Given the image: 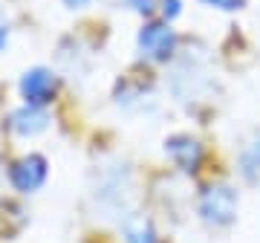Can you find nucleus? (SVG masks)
<instances>
[{
  "label": "nucleus",
  "mask_w": 260,
  "mask_h": 243,
  "mask_svg": "<svg viewBox=\"0 0 260 243\" xmlns=\"http://www.w3.org/2000/svg\"><path fill=\"white\" fill-rule=\"evenodd\" d=\"M52 128V113L38 104H20L6 116V131L18 139H35Z\"/></svg>",
  "instance_id": "6e6552de"
},
{
  "label": "nucleus",
  "mask_w": 260,
  "mask_h": 243,
  "mask_svg": "<svg viewBox=\"0 0 260 243\" xmlns=\"http://www.w3.org/2000/svg\"><path fill=\"white\" fill-rule=\"evenodd\" d=\"M171 64L174 67H171V73H168L165 84H168V93L174 96L177 102H197V99H203V96L214 87L211 70L205 64V58L177 55Z\"/></svg>",
  "instance_id": "7ed1b4c3"
},
{
  "label": "nucleus",
  "mask_w": 260,
  "mask_h": 243,
  "mask_svg": "<svg viewBox=\"0 0 260 243\" xmlns=\"http://www.w3.org/2000/svg\"><path fill=\"white\" fill-rule=\"evenodd\" d=\"M90 200L102 217H124L136 203V174L127 159L110 157L99 162L90 183Z\"/></svg>",
  "instance_id": "f257e3e1"
},
{
  "label": "nucleus",
  "mask_w": 260,
  "mask_h": 243,
  "mask_svg": "<svg viewBox=\"0 0 260 243\" xmlns=\"http://www.w3.org/2000/svg\"><path fill=\"white\" fill-rule=\"evenodd\" d=\"M61 3H64V6H67L70 12H81V9H87V6H90L93 0H61Z\"/></svg>",
  "instance_id": "f3484780"
},
{
  "label": "nucleus",
  "mask_w": 260,
  "mask_h": 243,
  "mask_svg": "<svg viewBox=\"0 0 260 243\" xmlns=\"http://www.w3.org/2000/svg\"><path fill=\"white\" fill-rule=\"evenodd\" d=\"M165 157L171 159V165L182 174H197L200 165H203V157H205V148L203 142L191 136V133H171L162 145Z\"/></svg>",
  "instance_id": "0eeeda50"
},
{
  "label": "nucleus",
  "mask_w": 260,
  "mask_h": 243,
  "mask_svg": "<svg viewBox=\"0 0 260 243\" xmlns=\"http://www.w3.org/2000/svg\"><path fill=\"white\" fill-rule=\"evenodd\" d=\"M237 211H240V191L232 183H214L197 197V217L214 232L232 229L237 223Z\"/></svg>",
  "instance_id": "f03ea898"
},
{
  "label": "nucleus",
  "mask_w": 260,
  "mask_h": 243,
  "mask_svg": "<svg viewBox=\"0 0 260 243\" xmlns=\"http://www.w3.org/2000/svg\"><path fill=\"white\" fill-rule=\"evenodd\" d=\"M203 9H214V12H243L249 6V0H197Z\"/></svg>",
  "instance_id": "ddd939ff"
},
{
  "label": "nucleus",
  "mask_w": 260,
  "mask_h": 243,
  "mask_svg": "<svg viewBox=\"0 0 260 243\" xmlns=\"http://www.w3.org/2000/svg\"><path fill=\"white\" fill-rule=\"evenodd\" d=\"M121 6L133 15H139V18H150L153 12H159V0H124Z\"/></svg>",
  "instance_id": "4468645a"
},
{
  "label": "nucleus",
  "mask_w": 260,
  "mask_h": 243,
  "mask_svg": "<svg viewBox=\"0 0 260 243\" xmlns=\"http://www.w3.org/2000/svg\"><path fill=\"white\" fill-rule=\"evenodd\" d=\"M18 96L23 104H38V107H49L58 96V73L52 67H29L18 78Z\"/></svg>",
  "instance_id": "423d86ee"
},
{
  "label": "nucleus",
  "mask_w": 260,
  "mask_h": 243,
  "mask_svg": "<svg viewBox=\"0 0 260 243\" xmlns=\"http://www.w3.org/2000/svg\"><path fill=\"white\" fill-rule=\"evenodd\" d=\"M113 104L127 116H145V113L159 107L153 90L145 87L142 81H119L116 93H113Z\"/></svg>",
  "instance_id": "1a4fd4ad"
},
{
  "label": "nucleus",
  "mask_w": 260,
  "mask_h": 243,
  "mask_svg": "<svg viewBox=\"0 0 260 243\" xmlns=\"http://www.w3.org/2000/svg\"><path fill=\"white\" fill-rule=\"evenodd\" d=\"M58 64L70 78H87L93 70V52L84 47L78 38H67L58 47Z\"/></svg>",
  "instance_id": "9d476101"
},
{
  "label": "nucleus",
  "mask_w": 260,
  "mask_h": 243,
  "mask_svg": "<svg viewBox=\"0 0 260 243\" xmlns=\"http://www.w3.org/2000/svg\"><path fill=\"white\" fill-rule=\"evenodd\" d=\"M119 229H121L124 243H162V234H159L156 223L145 211H127L119 220Z\"/></svg>",
  "instance_id": "9b49d317"
},
{
  "label": "nucleus",
  "mask_w": 260,
  "mask_h": 243,
  "mask_svg": "<svg viewBox=\"0 0 260 243\" xmlns=\"http://www.w3.org/2000/svg\"><path fill=\"white\" fill-rule=\"evenodd\" d=\"M136 49L150 64H171L179 55V35L165 20H145L136 32Z\"/></svg>",
  "instance_id": "20e7f679"
},
{
  "label": "nucleus",
  "mask_w": 260,
  "mask_h": 243,
  "mask_svg": "<svg viewBox=\"0 0 260 243\" xmlns=\"http://www.w3.org/2000/svg\"><path fill=\"white\" fill-rule=\"evenodd\" d=\"M3 183H6V168L0 165V188H3Z\"/></svg>",
  "instance_id": "a211bd4d"
},
{
  "label": "nucleus",
  "mask_w": 260,
  "mask_h": 243,
  "mask_svg": "<svg viewBox=\"0 0 260 243\" xmlns=\"http://www.w3.org/2000/svg\"><path fill=\"white\" fill-rule=\"evenodd\" d=\"M6 179H9L12 191H18V194H23V197L38 194L49 179V159L44 157V154H38V150L20 154L18 159L9 162Z\"/></svg>",
  "instance_id": "39448f33"
},
{
  "label": "nucleus",
  "mask_w": 260,
  "mask_h": 243,
  "mask_svg": "<svg viewBox=\"0 0 260 243\" xmlns=\"http://www.w3.org/2000/svg\"><path fill=\"white\" fill-rule=\"evenodd\" d=\"M237 174L246 183H257L260 179V131H254L243 142L240 154H237Z\"/></svg>",
  "instance_id": "f8f14e48"
},
{
  "label": "nucleus",
  "mask_w": 260,
  "mask_h": 243,
  "mask_svg": "<svg viewBox=\"0 0 260 243\" xmlns=\"http://www.w3.org/2000/svg\"><path fill=\"white\" fill-rule=\"evenodd\" d=\"M9 41H12V20H9V15H6V12L0 9V55L6 52Z\"/></svg>",
  "instance_id": "dca6fc26"
},
{
  "label": "nucleus",
  "mask_w": 260,
  "mask_h": 243,
  "mask_svg": "<svg viewBox=\"0 0 260 243\" xmlns=\"http://www.w3.org/2000/svg\"><path fill=\"white\" fill-rule=\"evenodd\" d=\"M159 15L165 23H174L182 15V0H159Z\"/></svg>",
  "instance_id": "2eb2a0df"
}]
</instances>
